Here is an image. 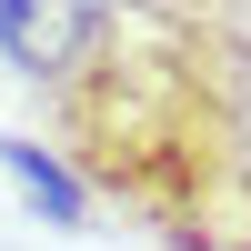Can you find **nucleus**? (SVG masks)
Here are the masks:
<instances>
[{"label":"nucleus","instance_id":"7ed1b4c3","mask_svg":"<svg viewBox=\"0 0 251 251\" xmlns=\"http://www.w3.org/2000/svg\"><path fill=\"white\" fill-rule=\"evenodd\" d=\"M0 171L20 181V201H30L50 231H91V201H80V181L60 171V151H50V141H30V131H0Z\"/></svg>","mask_w":251,"mask_h":251},{"label":"nucleus","instance_id":"f257e3e1","mask_svg":"<svg viewBox=\"0 0 251 251\" xmlns=\"http://www.w3.org/2000/svg\"><path fill=\"white\" fill-rule=\"evenodd\" d=\"M40 111L80 201L161 251H251V0H111Z\"/></svg>","mask_w":251,"mask_h":251},{"label":"nucleus","instance_id":"f03ea898","mask_svg":"<svg viewBox=\"0 0 251 251\" xmlns=\"http://www.w3.org/2000/svg\"><path fill=\"white\" fill-rule=\"evenodd\" d=\"M100 30H111V0H0V60L30 91H50Z\"/></svg>","mask_w":251,"mask_h":251}]
</instances>
